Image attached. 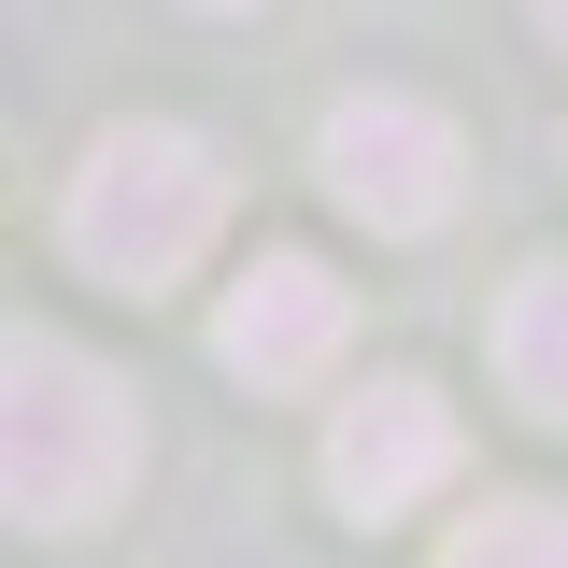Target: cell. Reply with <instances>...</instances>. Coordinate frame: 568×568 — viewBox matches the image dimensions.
I'll list each match as a JSON object with an SVG mask.
<instances>
[{
	"label": "cell",
	"instance_id": "1",
	"mask_svg": "<svg viewBox=\"0 0 568 568\" xmlns=\"http://www.w3.org/2000/svg\"><path fill=\"white\" fill-rule=\"evenodd\" d=\"M129 469H142L129 384L85 342H58V327H14V355H0V497H14V526L85 540L129 497Z\"/></svg>",
	"mask_w": 568,
	"mask_h": 568
},
{
	"label": "cell",
	"instance_id": "2",
	"mask_svg": "<svg viewBox=\"0 0 568 568\" xmlns=\"http://www.w3.org/2000/svg\"><path fill=\"white\" fill-rule=\"evenodd\" d=\"M213 227H227V171H213L200 129H100L85 142V171H71L58 200V242L85 284H114V298H156V284H185L213 256Z\"/></svg>",
	"mask_w": 568,
	"mask_h": 568
},
{
	"label": "cell",
	"instance_id": "3",
	"mask_svg": "<svg viewBox=\"0 0 568 568\" xmlns=\"http://www.w3.org/2000/svg\"><path fill=\"white\" fill-rule=\"evenodd\" d=\"M313 171H327V200L369 213L384 242H426V227L455 213V185H469V142H455V114H440V100L369 85V100H342V114H327Z\"/></svg>",
	"mask_w": 568,
	"mask_h": 568
},
{
	"label": "cell",
	"instance_id": "4",
	"mask_svg": "<svg viewBox=\"0 0 568 568\" xmlns=\"http://www.w3.org/2000/svg\"><path fill=\"white\" fill-rule=\"evenodd\" d=\"M440 484H455V398L440 384L384 369V384H355L342 413H327V497H342L355 526H398Z\"/></svg>",
	"mask_w": 568,
	"mask_h": 568
},
{
	"label": "cell",
	"instance_id": "5",
	"mask_svg": "<svg viewBox=\"0 0 568 568\" xmlns=\"http://www.w3.org/2000/svg\"><path fill=\"white\" fill-rule=\"evenodd\" d=\"M342 327H355V298L327 284V256H256V271L227 284V313H213V355L256 398H284V384H313L342 355Z\"/></svg>",
	"mask_w": 568,
	"mask_h": 568
},
{
	"label": "cell",
	"instance_id": "6",
	"mask_svg": "<svg viewBox=\"0 0 568 568\" xmlns=\"http://www.w3.org/2000/svg\"><path fill=\"white\" fill-rule=\"evenodd\" d=\"M497 384L540 426H568V256L511 271V298H497Z\"/></svg>",
	"mask_w": 568,
	"mask_h": 568
},
{
	"label": "cell",
	"instance_id": "7",
	"mask_svg": "<svg viewBox=\"0 0 568 568\" xmlns=\"http://www.w3.org/2000/svg\"><path fill=\"white\" fill-rule=\"evenodd\" d=\"M440 568H568V497H484L440 540Z\"/></svg>",
	"mask_w": 568,
	"mask_h": 568
},
{
	"label": "cell",
	"instance_id": "8",
	"mask_svg": "<svg viewBox=\"0 0 568 568\" xmlns=\"http://www.w3.org/2000/svg\"><path fill=\"white\" fill-rule=\"evenodd\" d=\"M540 29H555V43H568V0H540Z\"/></svg>",
	"mask_w": 568,
	"mask_h": 568
},
{
	"label": "cell",
	"instance_id": "9",
	"mask_svg": "<svg viewBox=\"0 0 568 568\" xmlns=\"http://www.w3.org/2000/svg\"><path fill=\"white\" fill-rule=\"evenodd\" d=\"M200 14H256V0H200Z\"/></svg>",
	"mask_w": 568,
	"mask_h": 568
}]
</instances>
